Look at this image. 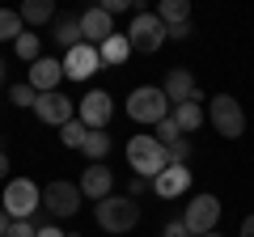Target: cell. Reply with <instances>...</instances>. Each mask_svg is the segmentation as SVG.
I'll list each match as a JSON object with an SVG mask.
<instances>
[{"label": "cell", "instance_id": "obj_8", "mask_svg": "<svg viewBox=\"0 0 254 237\" xmlns=\"http://www.w3.org/2000/svg\"><path fill=\"white\" fill-rule=\"evenodd\" d=\"M127 43H131V51H144V55L161 51V43H165L161 17L148 13V9H136V17H131V26H127Z\"/></svg>", "mask_w": 254, "mask_h": 237}, {"label": "cell", "instance_id": "obj_11", "mask_svg": "<svg viewBox=\"0 0 254 237\" xmlns=\"http://www.w3.org/2000/svg\"><path fill=\"white\" fill-rule=\"evenodd\" d=\"M98 68H102L98 47L81 43V47H72V51H64V76H72V81H89Z\"/></svg>", "mask_w": 254, "mask_h": 237}, {"label": "cell", "instance_id": "obj_10", "mask_svg": "<svg viewBox=\"0 0 254 237\" xmlns=\"http://www.w3.org/2000/svg\"><path fill=\"white\" fill-rule=\"evenodd\" d=\"M34 115H38V123H47V127H64V123L76 118V106H72V98H64V93L55 89V93H38Z\"/></svg>", "mask_w": 254, "mask_h": 237}, {"label": "cell", "instance_id": "obj_24", "mask_svg": "<svg viewBox=\"0 0 254 237\" xmlns=\"http://www.w3.org/2000/svg\"><path fill=\"white\" fill-rule=\"evenodd\" d=\"M17 34H21V13L0 9V43H17Z\"/></svg>", "mask_w": 254, "mask_h": 237}, {"label": "cell", "instance_id": "obj_4", "mask_svg": "<svg viewBox=\"0 0 254 237\" xmlns=\"http://www.w3.org/2000/svg\"><path fill=\"white\" fill-rule=\"evenodd\" d=\"M81 199H85V195H81L76 182H47L43 186V212L51 216V225L76 216V212H81Z\"/></svg>", "mask_w": 254, "mask_h": 237}, {"label": "cell", "instance_id": "obj_21", "mask_svg": "<svg viewBox=\"0 0 254 237\" xmlns=\"http://www.w3.org/2000/svg\"><path fill=\"white\" fill-rule=\"evenodd\" d=\"M81 153L89 157V165H102V161H106V153H110V136H106V131H89L85 144H81Z\"/></svg>", "mask_w": 254, "mask_h": 237}, {"label": "cell", "instance_id": "obj_15", "mask_svg": "<svg viewBox=\"0 0 254 237\" xmlns=\"http://www.w3.org/2000/svg\"><path fill=\"white\" fill-rule=\"evenodd\" d=\"M81 195L85 199H93V203H102L106 199V195H115V174L106 170V165H89V170L81 174Z\"/></svg>", "mask_w": 254, "mask_h": 237}, {"label": "cell", "instance_id": "obj_12", "mask_svg": "<svg viewBox=\"0 0 254 237\" xmlns=\"http://www.w3.org/2000/svg\"><path fill=\"white\" fill-rule=\"evenodd\" d=\"M76 21H81V38L89 47H102L110 34H115V17H110L102 4H93V9H85V13H76Z\"/></svg>", "mask_w": 254, "mask_h": 237}, {"label": "cell", "instance_id": "obj_29", "mask_svg": "<svg viewBox=\"0 0 254 237\" xmlns=\"http://www.w3.org/2000/svg\"><path fill=\"white\" fill-rule=\"evenodd\" d=\"M9 237H38V229H34V220H13Z\"/></svg>", "mask_w": 254, "mask_h": 237}, {"label": "cell", "instance_id": "obj_31", "mask_svg": "<svg viewBox=\"0 0 254 237\" xmlns=\"http://www.w3.org/2000/svg\"><path fill=\"white\" fill-rule=\"evenodd\" d=\"M165 237H190V233H187L182 220H170V225H165Z\"/></svg>", "mask_w": 254, "mask_h": 237}, {"label": "cell", "instance_id": "obj_30", "mask_svg": "<svg viewBox=\"0 0 254 237\" xmlns=\"http://www.w3.org/2000/svg\"><path fill=\"white\" fill-rule=\"evenodd\" d=\"M165 38H190V21H178V26H165Z\"/></svg>", "mask_w": 254, "mask_h": 237}, {"label": "cell", "instance_id": "obj_33", "mask_svg": "<svg viewBox=\"0 0 254 237\" xmlns=\"http://www.w3.org/2000/svg\"><path fill=\"white\" fill-rule=\"evenodd\" d=\"M38 237H68V233H60V225H43V229H38Z\"/></svg>", "mask_w": 254, "mask_h": 237}, {"label": "cell", "instance_id": "obj_27", "mask_svg": "<svg viewBox=\"0 0 254 237\" xmlns=\"http://www.w3.org/2000/svg\"><path fill=\"white\" fill-rule=\"evenodd\" d=\"M157 140H161L165 148H170L174 140H182V131H178V123H174V115H165L161 123H157Z\"/></svg>", "mask_w": 254, "mask_h": 237}, {"label": "cell", "instance_id": "obj_9", "mask_svg": "<svg viewBox=\"0 0 254 237\" xmlns=\"http://www.w3.org/2000/svg\"><path fill=\"white\" fill-rule=\"evenodd\" d=\"M110 115H115V102H110L106 89H89L81 102H76V118H81L89 131H106Z\"/></svg>", "mask_w": 254, "mask_h": 237}, {"label": "cell", "instance_id": "obj_35", "mask_svg": "<svg viewBox=\"0 0 254 237\" xmlns=\"http://www.w3.org/2000/svg\"><path fill=\"white\" fill-rule=\"evenodd\" d=\"M237 237H254V216H246V220H242V233H237Z\"/></svg>", "mask_w": 254, "mask_h": 237}, {"label": "cell", "instance_id": "obj_36", "mask_svg": "<svg viewBox=\"0 0 254 237\" xmlns=\"http://www.w3.org/2000/svg\"><path fill=\"white\" fill-rule=\"evenodd\" d=\"M0 81H4V59H0Z\"/></svg>", "mask_w": 254, "mask_h": 237}, {"label": "cell", "instance_id": "obj_20", "mask_svg": "<svg viewBox=\"0 0 254 237\" xmlns=\"http://www.w3.org/2000/svg\"><path fill=\"white\" fill-rule=\"evenodd\" d=\"M17 13H21V21H26V26H47V21L55 17V4H51V0H26Z\"/></svg>", "mask_w": 254, "mask_h": 237}, {"label": "cell", "instance_id": "obj_1", "mask_svg": "<svg viewBox=\"0 0 254 237\" xmlns=\"http://www.w3.org/2000/svg\"><path fill=\"white\" fill-rule=\"evenodd\" d=\"M127 165L136 170V178L153 182L157 174L170 165V153H165V144L157 136H131L127 140Z\"/></svg>", "mask_w": 254, "mask_h": 237}, {"label": "cell", "instance_id": "obj_38", "mask_svg": "<svg viewBox=\"0 0 254 237\" xmlns=\"http://www.w3.org/2000/svg\"><path fill=\"white\" fill-rule=\"evenodd\" d=\"M208 237H220V233H208Z\"/></svg>", "mask_w": 254, "mask_h": 237}, {"label": "cell", "instance_id": "obj_19", "mask_svg": "<svg viewBox=\"0 0 254 237\" xmlns=\"http://www.w3.org/2000/svg\"><path fill=\"white\" fill-rule=\"evenodd\" d=\"M51 38L64 47V51L81 47V43H85V38H81V21H76V17H60V21H55V34H51Z\"/></svg>", "mask_w": 254, "mask_h": 237}, {"label": "cell", "instance_id": "obj_16", "mask_svg": "<svg viewBox=\"0 0 254 237\" xmlns=\"http://www.w3.org/2000/svg\"><path fill=\"white\" fill-rule=\"evenodd\" d=\"M161 93H165V98H170V106H182V102H190V98H199V85H195V76H190L187 68H174V72L165 76Z\"/></svg>", "mask_w": 254, "mask_h": 237}, {"label": "cell", "instance_id": "obj_6", "mask_svg": "<svg viewBox=\"0 0 254 237\" xmlns=\"http://www.w3.org/2000/svg\"><path fill=\"white\" fill-rule=\"evenodd\" d=\"M127 115L136 118V123H161L170 115V98L157 85H140V89L127 93Z\"/></svg>", "mask_w": 254, "mask_h": 237}, {"label": "cell", "instance_id": "obj_7", "mask_svg": "<svg viewBox=\"0 0 254 237\" xmlns=\"http://www.w3.org/2000/svg\"><path fill=\"white\" fill-rule=\"evenodd\" d=\"M216 220H220V199L216 195H195V199L182 208V225H187V233L190 237H208V233H216Z\"/></svg>", "mask_w": 254, "mask_h": 237}, {"label": "cell", "instance_id": "obj_37", "mask_svg": "<svg viewBox=\"0 0 254 237\" xmlns=\"http://www.w3.org/2000/svg\"><path fill=\"white\" fill-rule=\"evenodd\" d=\"M68 237H81V233H68Z\"/></svg>", "mask_w": 254, "mask_h": 237}, {"label": "cell", "instance_id": "obj_23", "mask_svg": "<svg viewBox=\"0 0 254 237\" xmlns=\"http://www.w3.org/2000/svg\"><path fill=\"white\" fill-rule=\"evenodd\" d=\"M13 51L26 59V64H34V59H43V47H38V34H30V30H21L17 43H13Z\"/></svg>", "mask_w": 254, "mask_h": 237}, {"label": "cell", "instance_id": "obj_26", "mask_svg": "<svg viewBox=\"0 0 254 237\" xmlns=\"http://www.w3.org/2000/svg\"><path fill=\"white\" fill-rule=\"evenodd\" d=\"M9 102H13V106H21V110H34V102H38V93L34 89H30V85L26 81H21V85H13V89H9Z\"/></svg>", "mask_w": 254, "mask_h": 237}, {"label": "cell", "instance_id": "obj_14", "mask_svg": "<svg viewBox=\"0 0 254 237\" xmlns=\"http://www.w3.org/2000/svg\"><path fill=\"white\" fill-rule=\"evenodd\" d=\"M153 191L161 199H178V195L190 191V165H165L161 174L153 178Z\"/></svg>", "mask_w": 254, "mask_h": 237}, {"label": "cell", "instance_id": "obj_25", "mask_svg": "<svg viewBox=\"0 0 254 237\" xmlns=\"http://www.w3.org/2000/svg\"><path fill=\"white\" fill-rule=\"evenodd\" d=\"M85 136H89V127H85L81 118H72V123H64V127H60V140H64L68 148H81Z\"/></svg>", "mask_w": 254, "mask_h": 237}, {"label": "cell", "instance_id": "obj_2", "mask_svg": "<svg viewBox=\"0 0 254 237\" xmlns=\"http://www.w3.org/2000/svg\"><path fill=\"white\" fill-rule=\"evenodd\" d=\"M93 216H98V229H106V233H127L140 225V203L131 195H106L93 208Z\"/></svg>", "mask_w": 254, "mask_h": 237}, {"label": "cell", "instance_id": "obj_17", "mask_svg": "<svg viewBox=\"0 0 254 237\" xmlns=\"http://www.w3.org/2000/svg\"><path fill=\"white\" fill-rule=\"evenodd\" d=\"M170 115H174V123H178L182 136H195V131L203 127V93H199V98H190V102H182V106H174Z\"/></svg>", "mask_w": 254, "mask_h": 237}, {"label": "cell", "instance_id": "obj_32", "mask_svg": "<svg viewBox=\"0 0 254 237\" xmlns=\"http://www.w3.org/2000/svg\"><path fill=\"white\" fill-rule=\"evenodd\" d=\"M9 229H13V216L4 208H0V237H9Z\"/></svg>", "mask_w": 254, "mask_h": 237}, {"label": "cell", "instance_id": "obj_22", "mask_svg": "<svg viewBox=\"0 0 254 237\" xmlns=\"http://www.w3.org/2000/svg\"><path fill=\"white\" fill-rule=\"evenodd\" d=\"M157 17H161V26H178V21H190V4H187V0H161Z\"/></svg>", "mask_w": 254, "mask_h": 237}, {"label": "cell", "instance_id": "obj_13", "mask_svg": "<svg viewBox=\"0 0 254 237\" xmlns=\"http://www.w3.org/2000/svg\"><path fill=\"white\" fill-rule=\"evenodd\" d=\"M60 76H64V59H51V55H43V59H34L30 64V89L34 93H55L60 89Z\"/></svg>", "mask_w": 254, "mask_h": 237}, {"label": "cell", "instance_id": "obj_3", "mask_svg": "<svg viewBox=\"0 0 254 237\" xmlns=\"http://www.w3.org/2000/svg\"><path fill=\"white\" fill-rule=\"evenodd\" d=\"M0 208L9 212L13 220H30L38 208H43V186H34L30 178H9L4 182V199Z\"/></svg>", "mask_w": 254, "mask_h": 237}, {"label": "cell", "instance_id": "obj_34", "mask_svg": "<svg viewBox=\"0 0 254 237\" xmlns=\"http://www.w3.org/2000/svg\"><path fill=\"white\" fill-rule=\"evenodd\" d=\"M0 182H9V157H4V148H0Z\"/></svg>", "mask_w": 254, "mask_h": 237}, {"label": "cell", "instance_id": "obj_18", "mask_svg": "<svg viewBox=\"0 0 254 237\" xmlns=\"http://www.w3.org/2000/svg\"><path fill=\"white\" fill-rule=\"evenodd\" d=\"M98 55H102V64L119 68V64H127V55H131V43H127V34H110L106 43L98 47Z\"/></svg>", "mask_w": 254, "mask_h": 237}, {"label": "cell", "instance_id": "obj_28", "mask_svg": "<svg viewBox=\"0 0 254 237\" xmlns=\"http://www.w3.org/2000/svg\"><path fill=\"white\" fill-rule=\"evenodd\" d=\"M165 153H170V165H187V161H190V136L174 140V144L165 148Z\"/></svg>", "mask_w": 254, "mask_h": 237}, {"label": "cell", "instance_id": "obj_5", "mask_svg": "<svg viewBox=\"0 0 254 237\" xmlns=\"http://www.w3.org/2000/svg\"><path fill=\"white\" fill-rule=\"evenodd\" d=\"M208 118H212V127H216L225 140H242V131H246V110H242V102H237V98L216 93V98L208 102Z\"/></svg>", "mask_w": 254, "mask_h": 237}]
</instances>
